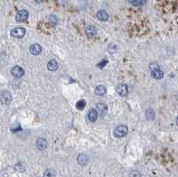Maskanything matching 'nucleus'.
Instances as JSON below:
<instances>
[{
  "label": "nucleus",
  "mask_w": 178,
  "mask_h": 177,
  "mask_svg": "<svg viewBox=\"0 0 178 177\" xmlns=\"http://www.w3.org/2000/svg\"><path fill=\"white\" fill-rule=\"evenodd\" d=\"M128 128L127 126H124V125H121V126H119L114 131V135L118 138H121L124 137L128 134Z\"/></svg>",
  "instance_id": "nucleus-1"
},
{
  "label": "nucleus",
  "mask_w": 178,
  "mask_h": 177,
  "mask_svg": "<svg viewBox=\"0 0 178 177\" xmlns=\"http://www.w3.org/2000/svg\"><path fill=\"white\" fill-rule=\"evenodd\" d=\"M12 101V95L8 91H3L0 93V101L3 104H9Z\"/></svg>",
  "instance_id": "nucleus-2"
},
{
  "label": "nucleus",
  "mask_w": 178,
  "mask_h": 177,
  "mask_svg": "<svg viewBox=\"0 0 178 177\" xmlns=\"http://www.w3.org/2000/svg\"><path fill=\"white\" fill-rule=\"evenodd\" d=\"M28 17H29L28 11H26V10H20V11L17 13L15 16V20L17 22H23L28 19Z\"/></svg>",
  "instance_id": "nucleus-3"
},
{
  "label": "nucleus",
  "mask_w": 178,
  "mask_h": 177,
  "mask_svg": "<svg viewBox=\"0 0 178 177\" xmlns=\"http://www.w3.org/2000/svg\"><path fill=\"white\" fill-rule=\"evenodd\" d=\"M26 33V30L23 28H20V27H17L14 28L12 31H11V35L14 37H18V38H22L24 37Z\"/></svg>",
  "instance_id": "nucleus-4"
},
{
  "label": "nucleus",
  "mask_w": 178,
  "mask_h": 177,
  "mask_svg": "<svg viewBox=\"0 0 178 177\" xmlns=\"http://www.w3.org/2000/svg\"><path fill=\"white\" fill-rule=\"evenodd\" d=\"M96 112L98 115H100L101 117L105 116L107 112H108V108L106 106V104L104 103H98L96 105Z\"/></svg>",
  "instance_id": "nucleus-5"
},
{
  "label": "nucleus",
  "mask_w": 178,
  "mask_h": 177,
  "mask_svg": "<svg viewBox=\"0 0 178 177\" xmlns=\"http://www.w3.org/2000/svg\"><path fill=\"white\" fill-rule=\"evenodd\" d=\"M11 73L15 78H20V77H23L24 75V70H23V68H20L19 66H15L12 69Z\"/></svg>",
  "instance_id": "nucleus-6"
},
{
  "label": "nucleus",
  "mask_w": 178,
  "mask_h": 177,
  "mask_svg": "<svg viewBox=\"0 0 178 177\" xmlns=\"http://www.w3.org/2000/svg\"><path fill=\"white\" fill-rule=\"evenodd\" d=\"M37 147L40 150H44L47 147V142L45 138H38L37 141Z\"/></svg>",
  "instance_id": "nucleus-7"
},
{
  "label": "nucleus",
  "mask_w": 178,
  "mask_h": 177,
  "mask_svg": "<svg viewBox=\"0 0 178 177\" xmlns=\"http://www.w3.org/2000/svg\"><path fill=\"white\" fill-rule=\"evenodd\" d=\"M29 51H30V53L32 54L33 55H38V54H39L41 53L42 48H41V46L38 44H33V45L30 46Z\"/></svg>",
  "instance_id": "nucleus-8"
},
{
  "label": "nucleus",
  "mask_w": 178,
  "mask_h": 177,
  "mask_svg": "<svg viewBox=\"0 0 178 177\" xmlns=\"http://www.w3.org/2000/svg\"><path fill=\"white\" fill-rule=\"evenodd\" d=\"M116 91H117V93H119V95L125 96L128 93V88L127 85H120V86H119L117 87Z\"/></svg>",
  "instance_id": "nucleus-9"
},
{
  "label": "nucleus",
  "mask_w": 178,
  "mask_h": 177,
  "mask_svg": "<svg viewBox=\"0 0 178 177\" xmlns=\"http://www.w3.org/2000/svg\"><path fill=\"white\" fill-rule=\"evenodd\" d=\"M151 77L155 79H161L164 77V73H163V71L160 70V69H155V70L151 71Z\"/></svg>",
  "instance_id": "nucleus-10"
},
{
  "label": "nucleus",
  "mask_w": 178,
  "mask_h": 177,
  "mask_svg": "<svg viewBox=\"0 0 178 177\" xmlns=\"http://www.w3.org/2000/svg\"><path fill=\"white\" fill-rule=\"evenodd\" d=\"M97 18L102 20V22H106V20L109 19V14L103 11V10H101L97 13Z\"/></svg>",
  "instance_id": "nucleus-11"
},
{
  "label": "nucleus",
  "mask_w": 178,
  "mask_h": 177,
  "mask_svg": "<svg viewBox=\"0 0 178 177\" xmlns=\"http://www.w3.org/2000/svg\"><path fill=\"white\" fill-rule=\"evenodd\" d=\"M47 69L50 70V71H55L57 70L58 69V63H57V61L55 60H51L49 62H48V64H47Z\"/></svg>",
  "instance_id": "nucleus-12"
},
{
  "label": "nucleus",
  "mask_w": 178,
  "mask_h": 177,
  "mask_svg": "<svg viewBox=\"0 0 178 177\" xmlns=\"http://www.w3.org/2000/svg\"><path fill=\"white\" fill-rule=\"evenodd\" d=\"M97 117H98V114L96 110L95 109H91L88 113V119L92 122H95L97 119Z\"/></svg>",
  "instance_id": "nucleus-13"
},
{
  "label": "nucleus",
  "mask_w": 178,
  "mask_h": 177,
  "mask_svg": "<svg viewBox=\"0 0 178 177\" xmlns=\"http://www.w3.org/2000/svg\"><path fill=\"white\" fill-rule=\"evenodd\" d=\"M78 162L81 165H87V162H88V157L85 154H80V155H78Z\"/></svg>",
  "instance_id": "nucleus-14"
},
{
  "label": "nucleus",
  "mask_w": 178,
  "mask_h": 177,
  "mask_svg": "<svg viewBox=\"0 0 178 177\" xmlns=\"http://www.w3.org/2000/svg\"><path fill=\"white\" fill-rule=\"evenodd\" d=\"M95 93L96 95H100V96L104 95L106 93V88H105V86H98L95 88Z\"/></svg>",
  "instance_id": "nucleus-15"
},
{
  "label": "nucleus",
  "mask_w": 178,
  "mask_h": 177,
  "mask_svg": "<svg viewBox=\"0 0 178 177\" xmlns=\"http://www.w3.org/2000/svg\"><path fill=\"white\" fill-rule=\"evenodd\" d=\"M86 34L88 36V37H93L96 34V29L95 26H88L87 29H86Z\"/></svg>",
  "instance_id": "nucleus-16"
},
{
  "label": "nucleus",
  "mask_w": 178,
  "mask_h": 177,
  "mask_svg": "<svg viewBox=\"0 0 178 177\" xmlns=\"http://www.w3.org/2000/svg\"><path fill=\"white\" fill-rule=\"evenodd\" d=\"M145 115H146V118H147L148 120H153L155 118V112L153 111V110L149 109V110H146Z\"/></svg>",
  "instance_id": "nucleus-17"
},
{
  "label": "nucleus",
  "mask_w": 178,
  "mask_h": 177,
  "mask_svg": "<svg viewBox=\"0 0 178 177\" xmlns=\"http://www.w3.org/2000/svg\"><path fill=\"white\" fill-rule=\"evenodd\" d=\"M86 105H87V101H85V100H80V101H78L77 103H76V108L78 109V110H83L84 108L86 107Z\"/></svg>",
  "instance_id": "nucleus-18"
},
{
  "label": "nucleus",
  "mask_w": 178,
  "mask_h": 177,
  "mask_svg": "<svg viewBox=\"0 0 178 177\" xmlns=\"http://www.w3.org/2000/svg\"><path fill=\"white\" fill-rule=\"evenodd\" d=\"M44 177H55V172L53 169H48L45 172Z\"/></svg>",
  "instance_id": "nucleus-19"
},
{
  "label": "nucleus",
  "mask_w": 178,
  "mask_h": 177,
  "mask_svg": "<svg viewBox=\"0 0 178 177\" xmlns=\"http://www.w3.org/2000/svg\"><path fill=\"white\" fill-rule=\"evenodd\" d=\"M19 130H20V125L18 124V123L14 124L13 126L11 127V131L12 132H16V131H19Z\"/></svg>",
  "instance_id": "nucleus-20"
},
{
  "label": "nucleus",
  "mask_w": 178,
  "mask_h": 177,
  "mask_svg": "<svg viewBox=\"0 0 178 177\" xmlns=\"http://www.w3.org/2000/svg\"><path fill=\"white\" fill-rule=\"evenodd\" d=\"M130 3L134 5H142L146 3V1H142V0H136V1H130Z\"/></svg>",
  "instance_id": "nucleus-21"
},
{
  "label": "nucleus",
  "mask_w": 178,
  "mask_h": 177,
  "mask_svg": "<svg viewBox=\"0 0 178 177\" xmlns=\"http://www.w3.org/2000/svg\"><path fill=\"white\" fill-rule=\"evenodd\" d=\"M130 177H141V174L136 170H134L130 173Z\"/></svg>",
  "instance_id": "nucleus-22"
},
{
  "label": "nucleus",
  "mask_w": 178,
  "mask_h": 177,
  "mask_svg": "<svg viewBox=\"0 0 178 177\" xmlns=\"http://www.w3.org/2000/svg\"><path fill=\"white\" fill-rule=\"evenodd\" d=\"M150 69L152 70H155V69H159V65L158 64H156V63H151L150 65Z\"/></svg>",
  "instance_id": "nucleus-23"
},
{
  "label": "nucleus",
  "mask_w": 178,
  "mask_h": 177,
  "mask_svg": "<svg viewBox=\"0 0 178 177\" xmlns=\"http://www.w3.org/2000/svg\"><path fill=\"white\" fill-rule=\"evenodd\" d=\"M107 62H108V61H102V62H100V63H98V67L99 68H102L103 66H105L106 64H107Z\"/></svg>",
  "instance_id": "nucleus-24"
},
{
  "label": "nucleus",
  "mask_w": 178,
  "mask_h": 177,
  "mask_svg": "<svg viewBox=\"0 0 178 177\" xmlns=\"http://www.w3.org/2000/svg\"><path fill=\"white\" fill-rule=\"evenodd\" d=\"M176 124H177V126H178V117H177V118H176Z\"/></svg>",
  "instance_id": "nucleus-25"
}]
</instances>
